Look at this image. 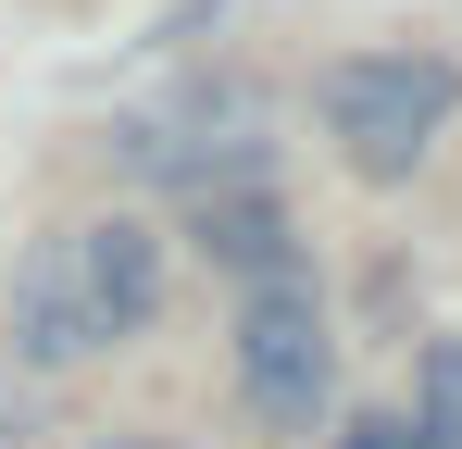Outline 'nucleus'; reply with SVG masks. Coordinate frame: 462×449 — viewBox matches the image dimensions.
Segmentation results:
<instances>
[{
	"label": "nucleus",
	"instance_id": "f257e3e1",
	"mask_svg": "<svg viewBox=\"0 0 462 449\" xmlns=\"http://www.w3.org/2000/svg\"><path fill=\"white\" fill-rule=\"evenodd\" d=\"M162 312V224L113 213V224H63L13 262V350L25 362H100Z\"/></svg>",
	"mask_w": 462,
	"mask_h": 449
},
{
	"label": "nucleus",
	"instance_id": "f03ea898",
	"mask_svg": "<svg viewBox=\"0 0 462 449\" xmlns=\"http://www.w3.org/2000/svg\"><path fill=\"white\" fill-rule=\"evenodd\" d=\"M312 113H325V138H337V162H350L363 188H400L425 150L450 138L462 75L438 63V50H350V63L312 87Z\"/></svg>",
	"mask_w": 462,
	"mask_h": 449
},
{
	"label": "nucleus",
	"instance_id": "7ed1b4c3",
	"mask_svg": "<svg viewBox=\"0 0 462 449\" xmlns=\"http://www.w3.org/2000/svg\"><path fill=\"white\" fill-rule=\"evenodd\" d=\"M263 100L237 87V75H200V87H162L151 113L125 125V162L138 175H162V188H263Z\"/></svg>",
	"mask_w": 462,
	"mask_h": 449
},
{
	"label": "nucleus",
	"instance_id": "20e7f679",
	"mask_svg": "<svg viewBox=\"0 0 462 449\" xmlns=\"http://www.w3.org/2000/svg\"><path fill=\"white\" fill-rule=\"evenodd\" d=\"M237 387H250L263 425H312V412H325L337 337H325L312 275H250V299H237Z\"/></svg>",
	"mask_w": 462,
	"mask_h": 449
},
{
	"label": "nucleus",
	"instance_id": "39448f33",
	"mask_svg": "<svg viewBox=\"0 0 462 449\" xmlns=\"http://www.w3.org/2000/svg\"><path fill=\"white\" fill-rule=\"evenodd\" d=\"M188 224H200V250H213L226 275H300V237L275 213V188H200Z\"/></svg>",
	"mask_w": 462,
	"mask_h": 449
},
{
	"label": "nucleus",
	"instance_id": "423d86ee",
	"mask_svg": "<svg viewBox=\"0 0 462 449\" xmlns=\"http://www.w3.org/2000/svg\"><path fill=\"white\" fill-rule=\"evenodd\" d=\"M412 387H425V412H412V425H425V437H438V449H462V337H438Z\"/></svg>",
	"mask_w": 462,
	"mask_h": 449
},
{
	"label": "nucleus",
	"instance_id": "0eeeda50",
	"mask_svg": "<svg viewBox=\"0 0 462 449\" xmlns=\"http://www.w3.org/2000/svg\"><path fill=\"white\" fill-rule=\"evenodd\" d=\"M337 449H438L412 412H363V425H337Z\"/></svg>",
	"mask_w": 462,
	"mask_h": 449
}]
</instances>
